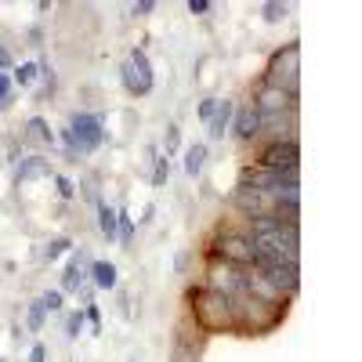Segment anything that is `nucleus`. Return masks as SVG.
Masks as SVG:
<instances>
[{
    "mask_svg": "<svg viewBox=\"0 0 362 362\" xmlns=\"http://www.w3.org/2000/svg\"><path fill=\"white\" fill-rule=\"evenodd\" d=\"M44 174H51V163L33 156L29 163H22V170H18V181H29V177H44Z\"/></svg>",
    "mask_w": 362,
    "mask_h": 362,
    "instance_id": "a211bd4d",
    "label": "nucleus"
},
{
    "mask_svg": "<svg viewBox=\"0 0 362 362\" xmlns=\"http://www.w3.org/2000/svg\"><path fill=\"white\" fill-rule=\"evenodd\" d=\"M80 283H83V254H73L66 268V290H80Z\"/></svg>",
    "mask_w": 362,
    "mask_h": 362,
    "instance_id": "f3484780",
    "label": "nucleus"
},
{
    "mask_svg": "<svg viewBox=\"0 0 362 362\" xmlns=\"http://www.w3.org/2000/svg\"><path fill=\"white\" fill-rule=\"evenodd\" d=\"M0 66H8V51L4 47H0Z\"/></svg>",
    "mask_w": 362,
    "mask_h": 362,
    "instance_id": "72a5a7b5",
    "label": "nucleus"
},
{
    "mask_svg": "<svg viewBox=\"0 0 362 362\" xmlns=\"http://www.w3.org/2000/svg\"><path fill=\"white\" fill-rule=\"evenodd\" d=\"M98 228H102V235L109 239V243L119 235V228H116V210H112V206H105V203L98 206Z\"/></svg>",
    "mask_w": 362,
    "mask_h": 362,
    "instance_id": "dca6fc26",
    "label": "nucleus"
},
{
    "mask_svg": "<svg viewBox=\"0 0 362 362\" xmlns=\"http://www.w3.org/2000/svg\"><path fill=\"white\" fill-rule=\"evenodd\" d=\"M58 192H62V196H66V199H69V196H73V185H69V181H66V177H58Z\"/></svg>",
    "mask_w": 362,
    "mask_h": 362,
    "instance_id": "473e14b6",
    "label": "nucleus"
},
{
    "mask_svg": "<svg viewBox=\"0 0 362 362\" xmlns=\"http://www.w3.org/2000/svg\"><path fill=\"white\" fill-rule=\"evenodd\" d=\"M80 326H83V315H80V312L69 315V322H66V337H76V334H80Z\"/></svg>",
    "mask_w": 362,
    "mask_h": 362,
    "instance_id": "bb28decb",
    "label": "nucleus"
},
{
    "mask_svg": "<svg viewBox=\"0 0 362 362\" xmlns=\"http://www.w3.org/2000/svg\"><path fill=\"white\" fill-rule=\"evenodd\" d=\"M210 290H218L225 297H239L243 293V268H235V264H225V261H214V268L206 272V283Z\"/></svg>",
    "mask_w": 362,
    "mask_h": 362,
    "instance_id": "6e6552de",
    "label": "nucleus"
},
{
    "mask_svg": "<svg viewBox=\"0 0 362 362\" xmlns=\"http://www.w3.org/2000/svg\"><path fill=\"white\" fill-rule=\"evenodd\" d=\"M167 174H170V163H167V156H160V160H156V174H153V181H156V185H163Z\"/></svg>",
    "mask_w": 362,
    "mask_h": 362,
    "instance_id": "393cba45",
    "label": "nucleus"
},
{
    "mask_svg": "<svg viewBox=\"0 0 362 362\" xmlns=\"http://www.w3.org/2000/svg\"><path fill=\"white\" fill-rule=\"evenodd\" d=\"M44 355H47L44 344H33V351H29V362H44Z\"/></svg>",
    "mask_w": 362,
    "mask_h": 362,
    "instance_id": "7c9ffc66",
    "label": "nucleus"
},
{
    "mask_svg": "<svg viewBox=\"0 0 362 362\" xmlns=\"http://www.w3.org/2000/svg\"><path fill=\"white\" fill-rule=\"evenodd\" d=\"M250 268H257L261 276L276 286L283 297H293L300 290V268L297 264H283V261H254Z\"/></svg>",
    "mask_w": 362,
    "mask_h": 362,
    "instance_id": "0eeeda50",
    "label": "nucleus"
},
{
    "mask_svg": "<svg viewBox=\"0 0 362 362\" xmlns=\"http://www.w3.org/2000/svg\"><path fill=\"white\" fill-rule=\"evenodd\" d=\"M214 109H218V98H206V102L199 105V119H203V124H210V116H214Z\"/></svg>",
    "mask_w": 362,
    "mask_h": 362,
    "instance_id": "a878e982",
    "label": "nucleus"
},
{
    "mask_svg": "<svg viewBox=\"0 0 362 362\" xmlns=\"http://www.w3.org/2000/svg\"><path fill=\"white\" fill-rule=\"evenodd\" d=\"M232 116H235V102H218V109H214V116H210V138H225V131L232 127Z\"/></svg>",
    "mask_w": 362,
    "mask_h": 362,
    "instance_id": "9b49d317",
    "label": "nucleus"
},
{
    "mask_svg": "<svg viewBox=\"0 0 362 362\" xmlns=\"http://www.w3.org/2000/svg\"><path fill=\"white\" fill-rule=\"evenodd\" d=\"M37 73H40V66H37V62H25V66H18V69H15V83H18V87H29V83L37 80Z\"/></svg>",
    "mask_w": 362,
    "mask_h": 362,
    "instance_id": "6ab92c4d",
    "label": "nucleus"
},
{
    "mask_svg": "<svg viewBox=\"0 0 362 362\" xmlns=\"http://www.w3.org/2000/svg\"><path fill=\"white\" fill-rule=\"evenodd\" d=\"M66 250H69V239H54V243H47L44 257H47V261H58V257H62Z\"/></svg>",
    "mask_w": 362,
    "mask_h": 362,
    "instance_id": "412c9836",
    "label": "nucleus"
},
{
    "mask_svg": "<svg viewBox=\"0 0 362 362\" xmlns=\"http://www.w3.org/2000/svg\"><path fill=\"white\" fill-rule=\"evenodd\" d=\"M254 109L261 116H272V112H290L293 109V95H286V90H276V87H264L257 90V98H254Z\"/></svg>",
    "mask_w": 362,
    "mask_h": 362,
    "instance_id": "1a4fd4ad",
    "label": "nucleus"
},
{
    "mask_svg": "<svg viewBox=\"0 0 362 362\" xmlns=\"http://www.w3.org/2000/svg\"><path fill=\"white\" fill-rule=\"evenodd\" d=\"M189 308H192L196 329H203V334H225V329H235L232 297H225L218 290H210V286L189 290Z\"/></svg>",
    "mask_w": 362,
    "mask_h": 362,
    "instance_id": "f257e3e1",
    "label": "nucleus"
},
{
    "mask_svg": "<svg viewBox=\"0 0 362 362\" xmlns=\"http://www.w3.org/2000/svg\"><path fill=\"white\" fill-rule=\"evenodd\" d=\"M87 319H90V326H95V334H98V329H102V315H98L95 305H87Z\"/></svg>",
    "mask_w": 362,
    "mask_h": 362,
    "instance_id": "c85d7f7f",
    "label": "nucleus"
},
{
    "mask_svg": "<svg viewBox=\"0 0 362 362\" xmlns=\"http://www.w3.org/2000/svg\"><path fill=\"white\" fill-rule=\"evenodd\" d=\"M44 315H47V312H44V305H40V300H37V305L29 308V329H33V334H37V329L44 326Z\"/></svg>",
    "mask_w": 362,
    "mask_h": 362,
    "instance_id": "5701e85b",
    "label": "nucleus"
},
{
    "mask_svg": "<svg viewBox=\"0 0 362 362\" xmlns=\"http://www.w3.org/2000/svg\"><path fill=\"white\" fill-rule=\"evenodd\" d=\"M257 167L276 170V174H297V167H300V145L297 141H268V148L261 153Z\"/></svg>",
    "mask_w": 362,
    "mask_h": 362,
    "instance_id": "39448f33",
    "label": "nucleus"
},
{
    "mask_svg": "<svg viewBox=\"0 0 362 362\" xmlns=\"http://www.w3.org/2000/svg\"><path fill=\"white\" fill-rule=\"evenodd\" d=\"M40 305H44V312H58V308H62V293H58V290H47V293L40 297Z\"/></svg>",
    "mask_w": 362,
    "mask_h": 362,
    "instance_id": "4be33fe9",
    "label": "nucleus"
},
{
    "mask_svg": "<svg viewBox=\"0 0 362 362\" xmlns=\"http://www.w3.org/2000/svg\"><path fill=\"white\" fill-rule=\"evenodd\" d=\"M177 141H181V131L170 124V127H167V138H163V145H167V156H170L174 148H177Z\"/></svg>",
    "mask_w": 362,
    "mask_h": 362,
    "instance_id": "b1692460",
    "label": "nucleus"
},
{
    "mask_svg": "<svg viewBox=\"0 0 362 362\" xmlns=\"http://www.w3.org/2000/svg\"><path fill=\"white\" fill-rule=\"evenodd\" d=\"M156 4H153V0H141V4H134V15H148V11H153Z\"/></svg>",
    "mask_w": 362,
    "mask_h": 362,
    "instance_id": "2f4dec72",
    "label": "nucleus"
},
{
    "mask_svg": "<svg viewBox=\"0 0 362 362\" xmlns=\"http://www.w3.org/2000/svg\"><path fill=\"white\" fill-rule=\"evenodd\" d=\"M102 116H90V112H76L69 119V131H66V141L76 148V153H95L102 145Z\"/></svg>",
    "mask_w": 362,
    "mask_h": 362,
    "instance_id": "20e7f679",
    "label": "nucleus"
},
{
    "mask_svg": "<svg viewBox=\"0 0 362 362\" xmlns=\"http://www.w3.org/2000/svg\"><path fill=\"white\" fill-rule=\"evenodd\" d=\"M203 167H206V145L203 141H196L189 153H185V174L189 177H199L203 174Z\"/></svg>",
    "mask_w": 362,
    "mask_h": 362,
    "instance_id": "4468645a",
    "label": "nucleus"
},
{
    "mask_svg": "<svg viewBox=\"0 0 362 362\" xmlns=\"http://www.w3.org/2000/svg\"><path fill=\"white\" fill-rule=\"evenodd\" d=\"M290 11V4H279V0H272V4H264V18L268 22H283Z\"/></svg>",
    "mask_w": 362,
    "mask_h": 362,
    "instance_id": "aec40b11",
    "label": "nucleus"
},
{
    "mask_svg": "<svg viewBox=\"0 0 362 362\" xmlns=\"http://www.w3.org/2000/svg\"><path fill=\"white\" fill-rule=\"evenodd\" d=\"M232 131H235L239 141H254V138L261 134V116H257L254 102H247V105H239V109H235V116H232Z\"/></svg>",
    "mask_w": 362,
    "mask_h": 362,
    "instance_id": "9d476101",
    "label": "nucleus"
},
{
    "mask_svg": "<svg viewBox=\"0 0 362 362\" xmlns=\"http://www.w3.org/2000/svg\"><path fill=\"white\" fill-rule=\"evenodd\" d=\"M8 90H11V80L0 73V105H8Z\"/></svg>",
    "mask_w": 362,
    "mask_h": 362,
    "instance_id": "c756f323",
    "label": "nucleus"
},
{
    "mask_svg": "<svg viewBox=\"0 0 362 362\" xmlns=\"http://www.w3.org/2000/svg\"><path fill=\"white\" fill-rule=\"evenodd\" d=\"M189 11L192 15H206L210 11V0H189Z\"/></svg>",
    "mask_w": 362,
    "mask_h": 362,
    "instance_id": "cd10ccee",
    "label": "nucleus"
},
{
    "mask_svg": "<svg viewBox=\"0 0 362 362\" xmlns=\"http://www.w3.org/2000/svg\"><path fill=\"white\" fill-rule=\"evenodd\" d=\"M214 257L225 261V264H235V268H250L257 254H254V243H250L247 232L225 228V232L214 239Z\"/></svg>",
    "mask_w": 362,
    "mask_h": 362,
    "instance_id": "7ed1b4c3",
    "label": "nucleus"
},
{
    "mask_svg": "<svg viewBox=\"0 0 362 362\" xmlns=\"http://www.w3.org/2000/svg\"><path fill=\"white\" fill-rule=\"evenodd\" d=\"M25 138H29V141H40V145H51V141H54L51 127L44 124L40 116H33V119H29V124H25Z\"/></svg>",
    "mask_w": 362,
    "mask_h": 362,
    "instance_id": "2eb2a0df",
    "label": "nucleus"
},
{
    "mask_svg": "<svg viewBox=\"0 0 362 362\" xmlns=\"http://www.w3.org/2000/svg\"><path fill=\"white\" fill-rule=\"evenodd\" d=\"M170 362H199V341H192L185 329H177L174 337V351H170Z\"/></svg>",
    "mask_w": 362,
    "mask_h": 362,
    "instance_id": "f8f14e48",
    "label": "nucleus"
},
{
    "mask_svg": "<svg viewBox=\"0 0 362 362\" xmlns=\"http://www.w3.org/2000/svg\"><path fill=\"white\" fill-rule=\"evenodd\" d=\"M119 73H124V87L131 95H148V90H153V66H148V54L141 47H134L127 54V62Z\"/></svg>",
    "mask_w": 362,
    "mask_h": 362,
    "instance_id": "423d86ee",
    "label": "nucleus"
},
{
    "mask_svg": "<svg viewBox=\"0 0 362 362\" xmlns=\"http://www.w3.org/2000/svg\"><path fill=\"white\" fill-rule=\"evenodd\" d=\"M297 83H300V44H286L276 54L268 58L264 69V87L286 90V95L297 98Z\"/></svg>",
    "mask_w": 362,
    "mask_h": 362,
    "instance_id": "f03ea898",
    "label": "nucleus"
},
{
    "mask_svg": "<svg viewBox=\"0 0 362 362\" xmlns=\"http://www.w3.org/2000/svg\"><path fill=\"white\" fill-rule=\"evenodd\" d=\"M90 279H95V286H102V290H112L116 286V264L112 261H95L90 264Z\"/></svg>",
    "mask_w": 362,
    "mask_h": 362,
    "instance_id": "ddd939ff",
    "label": "nucleus"
}]
</instances>
